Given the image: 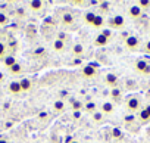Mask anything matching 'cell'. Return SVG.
<instances>
[{
  "instance_id": "obj_1",
  "label": "cell",
  "mask_w": 150,
  "mask_h": 143,
  "mask_svg": "<svg viewBox=\"0 0 150 143\" xmlns=\"http://www.w3.org/2000/svg\"><path fill=\"white\" fill-rule=\"evenodd\" d=\"M143 105V99H141V96H138V95H129L127 99H125V108H127V111L129 112V114H135V112H140V109L143 108L141 106Z\"/></svg>"
},
{
  "instance_id": "obj_2",
  "label": "cell",
  "mask_w": 150,
  "mask_h": 143,
  "mask_svg": "<svg viewBox=\"0 0 150 143\" xmlns=\"http://www.w3.org/2000/svg\"><path fill=\"white\" fill-rule=\"evenodd\" d=\"M97 74H99V66L96 63H86L81 68V75L86 80H93L97 77Z\"/></svg>"
},
{
  "instance_id": "obj_3",
  "label": "cell",
  "mask_w": 150,
  "mask_h": 143,
  "mask_svg": "<svg viewBox=\"0 0 150 143\" xmlns=\"http://www.w3.org/2000/svg\"><path fill=\"white\" fill-rule=\"evenodd\" d=\"M106 22L110 30H124V27H125V18L122 15H113Z\"/></svg>"
},
{
  "instance_id": "obj_4",
  "label": "cell",
  "mask_w": 150,
  "mask_h": 143,
  "mask_svg": "<svg viewBox=\"0 0 150 143\" xmlns=\"http://www.w3.org/2000/svg\"><path fill=\"white\" fill-rule=\"evenodd\" d=\"M124 46H125V49L129 50V52H137V50H140L141 40H140L138 37H135V36H128V37L125 38V41H124Z\"/></svg>"
},
{
  "instance_id": "obj_5",
  "label": "cell",
  "mask_w": 150,
  "mask_h": 143,
  "mask_svg": "<svg viewBox=\"0 0 150 143\" xmlns=\"http://www.w3.org/2000/svg\"><path fill=\"white\" fill-rule=\"evenodd\" d=\"M134 68L141 75H150V63L144 59H137L135 63H134Z\"/></svg>"
},
{
  "instance_id": "obj_6",
  "label": "cell",
  "mask_w": 150,
  "mask_h": 143,
  "mask_svg": "<svg viewBox=\"0 0 150 143\" xmlns=\"http://www.w3.org/2000/svg\"><path fill=\"white\" fill-rule=\"evenodd\" d=\"M60 22H62L63 27L72 28V27L75 25V18H74V15H72L71 12H63L62 16H60Z\"/></svg>"
},
{
  "instance_id": "obj_7",
  "label": "cell",
  "mask_w": 150,
  "mask_h": 143,
  "mask_svg": "<svg viewBox=\"0 0 150 143\" xmlns=\"http://www.w3.org/2000/svg\"><path fill=\"white\" fill-rule=\"evenodd\" d=\"M44 8H46V5L41 2V0H31V2H28V11H31L34 14L43 12Z\"/></svg>"
},
{
  "instance_id": "obj_8",
  "label": "cell",
  "mask_w": 150,
  "mask_h": 143,
  "mask_svg": "<svg viewBox=\"0 0 150 143\" xmlns=\"http://www.w3.org/2000/svg\"><path fill=\"white\" fill-rule=\"evenodd\" d=\"M138 120H140L141 124L150 122V105H146V106H143V108L140 109V112H138Z\"/></svg>"
},
{
  "instance_id": "obj_9",
  "label": "cell",
  "mask_w": 150,
  "mask_h": 143,
  "mask_svg": "<svg viewBox=\"0 0 150 143\" xmlns=\"http://www.w3.org/2000/svg\"><path fill=\"white\" fill-rule=\"evenodd\" d=\"M105 83H106L110 89H115V87H118V84H119V77H118L116 74H113V73H109V74L105 75Z\"/></svg>"
},
{
  "instance_id": "obj_10",
  "label": "cell",
  "mask_w": 150,
  "mask_h": 143,
  "mask_svg": "<svg viewBox=\"0 0 150 143\" xmlns=\"http://www.w3.org/2000/svg\"><path fill=\"white\" fill-rule=\"evenodd\" d=\"M8 92L13 96H18L22 93V89H21V84H19V80H12L9 84H8Z\"/></svg>"
},
{
  "instance_id": "obj_11",
  "label": "cell",
  "mask_w": 150,
  "mask_h": 143,
  "mask_svg": "<svg viewBox=\"0 0 150 143\" xmlns=\"http://www.w3.org/2000/svg\"><path fill=\"white\" fill-rule=\"evenodd\" d=\"M99 111H100L103 115H112V114L115 112V105H113L110 100H105V102H102Z\"/></svg>"
},
{
  "instance_id": "obj_12",
  "label": "cell",
  "mask_w": 150,
  "mask_h": 143,
  "mask_svg": "<svg viewBox=\"0 0 150 143\" xmlns=\"http://www.w3.org/2000/svg\"><path fill=\"white\" fill-rule=\"evenodd\" d=\"M128 16H129L131 19L137 21V19H140V18L143 16V11H141L137 5H132V6L128 8Z\"/></svg>"
},
{
  "instance_id": "obj_13",
  "label": "cell",
  "mask_w": 150,
  "mask_h": 143,
  "mask_svg": "<svg viewBox=\"0 0 150 143\" xmlns=\"http://www.w3.org/2000/svg\"><path fill=\"white\" fill-rule=\"evenodd\" d=\"M84 53H86V49H84V44L83 43H74V46H72V55L75 56V58H78V59H81L83 56H84Z\"/></svg>"
},
{
  "instance_id": "obj_14",
  "label": "cell",
  "mask_w": 150,
  "mask_h": 143,
  "mask_svg": "<svg viewBox=\"0 0 150 143\" xmlns=\"http://www.w3.org/2000/svg\"><path fill=\"white\" fill-rule=\"evenodd\" d=\"M93 43H94V46H96V47H105V46H108V44H109V38H108L103 33H99V34L94 37Z\"/></svg>"
},
{
  "instance_id": "obj_15",
  "label": "cell",
  "mask_w": 150,
  "mask_h": 143,
  "mask_svg": "<svg viewBox=\"0 0 150 143\" xmlns=\"http://www.w3.org/2000/svg\"><path fill=\"white\" fill-rule=\"evenodd\" d=\"M109 96H110V102L113 103H119L122 100V90L119 87H115V89H110L109 92Z\"/></svg>"
},
{
  "instance_id": "obj_16",
  "label": "cell",
  "mask_w": 150,
  "mask_h": 143,
  "mask_svg": "<svg viewBox=\"0 0 150 143\" xmlns=\"http://www.w3.org/2000/svg\"><path fill=\"white\" fill-rule=\"evenodd\" d=\"M65 47H66V43L59 40V38H54L53 43H52V49L54 53H63L65 52Z\"/></svg>"
},
{
  "instance_id": "obj_17",
  "label": "cell",
  "mask_w": 150,
  "mask_h": 143,
  "mask_svg": "<svg viewBox=\"0 0 150 143\" xmlns=\"http://www.w3.org/2000/svg\"><path fill=\"white\" fill-rule=\"evenodd\" d=\"M19 84H21L22 93H28V92L33 90V81H31V78H28V77H22V78L19 80Z\"/></svg>"
},
{
  "instance_id": "obj_18",
  "label": "cell",
  "mask_w": 150,
  "mask_h": 143,
  "mask_svg": "<svg viewBox=\"0 0 150 143\" xmlns=\"http://www.w3.org/2000/svg\"><path fill=\"white\" fill-rule=\"evenodd\" d=\"M8 55H9V50H8V41H6L5 38L0 37V62H2Z\"/></svg>"
},
{
  "instance_id": "obj_19",
  "label": "cell",
  "mask_w": 150,
  "mask_h": 143,
  "mask_svg": "<svg viewBox=\"0 0 150 143\" xmlns=\"http://www.w3.org/2000/svg\"><path fill=\"white\" fill-rule=\"evenodd\" d=\"M9 74L11 75H13V77H18V75H22V73H24V66L19 63V62H16L13 66H11L9 69Z\"/></svg>"
},
{
  "instance_id": "obj_20",
  "label": "cell",
  "mask_w": 150,
  "mask_h": 143,
  "mask_svg": "<svg viewBox=\"0 0 150 143\" xmlns=\"http://www.w3.org/2000/svg\"><path fill=\"white\" fill-rule=\"evenodd\" d=\"M2 62H3V66H5L6 69H9V68H11V66H13V65H15L18 60H16L15 55H8V56H6V58L2 60Z\"/></svg>"
},
{
  "instance_id": "obj_21",
  "label": "cell",
  "mask_w": 150,
  "mask_h": 143,
  "mask_svg": "<svg viewBox=\"0 0 150 143\" xmlns=\"http://www.w3.org/2000/svg\"><path fill=\"white\" fill-rule=\"evenodd\" d=\"M71 109H72V112L74 111H84V102L83 100H78V99H72L71 100Z\"/></svg>"
},
{
  "instance_id": "obj_22",
  "label": "cell",
  "mask_w": 150,
  "mask_h": 143,
  "mask_svg": "<svg viewBox=\"0 0 150 143\" xmlns=\"http://www.w3.org/2000/svg\"><path fill=\"white\" fill-rule=\"evenodd\" d=\"M53 111H54V114H62V112L65 111V102H63L62 99L56 100V102L53 103Z\"/></svg>"
},
{
  "instance_id": "obj_23",
  "label": "cell",
  "mask_w": 150,
  "mask_h": 143,
  "mask_svg": "<svg viewBox=\"0 0 150 143\" xmlns=\"http://www.w3.org/2000/svg\"><path fill=\"white\" fill-rule=\"evenodd\" d=\"M84 111H86V112H88L90 115H91V114H94L96 111H99V109H97V103H96V102H93V100H91V102L84 103Z\"/></svg>"
},
{
  "instance_id": "obj_24",
  "label": "cell",
  "mask_w": 150,
  "mask_h": 143,
  "mask_svg": "<svg viewBox=\"0 0 150 143\" xmlns=\"http://www.w3.org/2000/svg\"><path fill=\"white\" fill-rule=\"evenodd\" d=\"M103 24H105V18H103V15H96V18H94V22H93V28H96V30H100V28H103Z\"/></svg>"
},
{
  "instance_id": "obj_25",
  "label": "cell",
  "mask_w": 150,
  "mask_h": 143,
  "mask_svg": "<svg viewBox=\"0 0 150 143\" xmlns=\"http://www.w3.org/2000/svg\"><path fill=\"white\" fill-rule=\"evenodd\" d=\"M91 120L94 124H102L105 121V115L100 112V111H96L94 114H91Z\"/></svg>"
},
{
  "instance_id": "obj_26",
  "label": "cell",
  "mask_w": 150,
  "mask_h": 143,
  "mask_svg": "<svg viewBox=\"0 0 150 143\" xmlns=\"http://www.w3.org/2000/svg\"><path fill=\"white\" fill-rule=\"evenodd\" d=\"M94 18H96V14L94 12H86L84 14V22L87 24V25H93V22H94Z\"/></svg>"
},
{
  "instance_id": "obj_27",
  "label": "cell",
  "mask_w": 150,
  "mask_h": 143,
  "mask_svg": "<svg viewBox=\"0 0 150 143\" xmlns=\"http://www.w3.org/2000/svg\"><path fill=\"white\" fill-rule=\"evenodd\" d=\"M9 21H11L9 15L5 14L3 11H0V27H6V25L9 24Z\"/></svg>"
},
{
  "instance_id": "obj_28",
  "label": "cell",
  "mask_w": 150,
  "mask_h": 143,
  "mask_svg": "<svg viewBox=\"0 0 150 143\" xmlns=\"http://www.w3.org/2000/svg\"><path fill=\"white\" fill-rule=\"evenodd\" d=\"M137 6L141 11H147V9H150V0H140V2L137 3Z\"/></svg>"
},
{
  "instance_id": "obj_29",
  "label": "cell",
  "mask_w": 150,
  "mask_h": 143,
  "mask_svg": "<svg viewBox=\"0 0 150 143\" xmlns=\"http://www.w3.org/2000/svg\"><path fill=\"white\" fill-rule=\"evenodd\" d=\"M109 6H110V3H108V2H102V3H99V11L105 15V14L109 12V9H110Z\"/></svg>"
},
{
  "instance_id": "obj_30",
  "label": "cell",
  "mask_w": 150,
  "mask_h": 143,
  "mask_svg": "<svg viewBox=\"0 0 150 143\" xmlns=\"http://www.w3.org/2000/svg\"><path fill=\"white\" fill-rule=\"evenodd\" d=\"M81 117H83V112H81V111H74V112H72V118H74V120H80Z\"/></svg>"
},
{
  "instance_id": "obj_31",
  "label": "cell",
  "mask_w": 150,
  "mask_h": 143,
  "mask_svg": "<svg viewBox=\"0 0 150 143\" xmlns=\"http://www.w3.org/2000/svg\"><path fill=\"white\" fill-rule=\"evenodd\" d=\"M143 50H144L147 55H150V40H147V41L144 43V47H143Z\"/></svg>"
},
{
  "instance_id": "obj_32",
  "label": "cell",
  "mask_w": 150,
  "mask_h": 143,
  "mask_svg": "<svg viewBox=\"0 0 150 143\" xmlns=\"http://www.w3.org/2000/svg\"><path fill=\"white\" fill-rule=\"evenodd\" d=\"M38 118L41 120V121H44V120H49V112H40V115H38Z\"/></svg>"
},
{
  "instance_id": "obj_33",
  "label": "cell",
  "mask_w": 150,
  "mask_h": 143,
  "mask_svg": "<svg viewBox=\"0 0 150 143\" xmlns=\"http://www.w3.org/2000/svg\"><path fill=\"white\" fill-rule=\"evenodd\" d=\"M132 120H134V115H132V114H128V115L125 117V122H127V124L132 122Z\"/></svg>"
},
{
  "instance_id": "obj_34",
  "label": "cell",
  "mask_w": 150,
  "mask_h": 143,
  "mask_svg": "<svg viewBox=\"0 0 150 143\" xmlns=\"http://www.w3.org/2000/svg\"><path fill=\"white\" fill-rule=\"evenodd\" d=\"M112 136H113V139L116 137V139H119V136H121V133H119V130H116V128H113L112 130Z\"/></svg>"
},
{
  "instance_id": "obj_35",
  "label": "cell",
  "mask_w": 150,
  "mask_h": 143,
  "mask_svg": "<svg viewBox=\"0 0 150 143\" xmlns=\"http://www.w3.org/2000/svg\"><path fill=\"white\" fill-rule=\"evenodd\" d=\"M16 15H18V16H24V15H25L24 9H22V8H18V9H16Z\"/></svg>"
},
{
  "instance_id": "obj_36",
  "label": "cell",
  "mask_w": 150,
  "mask_h": 143,
  "mask_svg": "<svg viewBox=\"0 0 150 143\" xmlns=\"http://www.w3.org/2000/svg\"><path fill=\"white\" fill-rule=\"evenodd\" d=\"M102 33H103V34H105V36H106V37L110 40V37H112V33H110V30H103Z\"/></svg>"
},
{
  "instance_id": "obj_37",
  "label": "cell",
  "mask_w": 150,
  "mask_h": 143,
  "mask_svg": "<svg viewBox=\"0 0 150 143\" xmlns=\"http://www.w3.org/2000/svg\"><path fill=\"white\" fill-rule=\"evenodd\" d=\"M74 5H77V6H83L84 5V2H81V0H80V2H78V0H75V2H72Z\"/></svg>"
},
{
  "instance_id": "obj_38",
  "label": "cell",
  "mask_w": 150,
  "mask_h": 143,
  "mask_svg": "<svg viewBox=\"0 0 150 143\" xmlns=\"http://www.w3.org/2000/svg\"><path fill=\"white\" fill-rule=\"evenodd\" d=\"M3 81H5V74L2 73V71H0V84H2Z\"/></svg>"
},
{
  "instance_id": "obj_39",
  "label": "cell",
  "mask_w": 150,
  "mask_h": 143,
  "mask_svg": "<svg viewBox=\"0 0 150 143\" xmlns=\"http://www.w3.org/2000/svg\"><path fill=\"white\" fill-rule=\"evenodd\" d=\"M0 143H9V140H6V139H0Z\"/></svg>"
},
{
  "instance_id": "obj_40",
  "label": "cell",
  "mask_w": 150,
  "mask_h": 143,
  "mask_svg": "<svg viewBox=\"0 0 150 143\" xmlns=\"http://www.w3.org/2000/svg\"><path fill=\"white\" fill-rule=\"evenodd\" d=\"M147 134H149V136H150V127H149V128H147Z\"/></svg>"
},
{
  "instance_id": "obj_41",
  "label": "cell",
  "mask_w": 150,
  "mask_h": 143,
  "mask_svg": "<svg viewBox=\"0 0 150 143\" xmlns=\"http://www.w3.org/2000/svg\"><path fill=\"white\" fill-rule=\"evenodd\" d=\"M71 143H80V142H77V140H74V142H71Z\"/></svg>"
},
{
  "instance_id": "obj_42",
  "label": "cell",
  "mask_w": 150,
  "mask_h": 143,
  "mask_svg": "<svg viewBox=\"0 0 150 143\" xmlns=\"http://www.w3.org/2000/svg\"><path fill=\"white\" fill-rule=\"evenodd\" d=\"M113 143H119V142H113Z\"/></svg>"
}]
</instances>
